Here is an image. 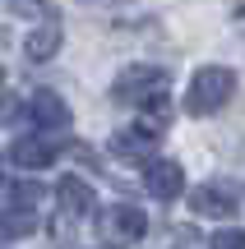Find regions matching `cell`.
Returning a JSON list of instances; mask_svg holds the SVG:
<instances>
[{
  "label": "cell",
  "mask_w": 245,
  "mask_h": 249,
  "mask_svg": "<svg viewBox=\"0 0 245 249\" xmlns=\"http://www.w3.org/2000/svg\"><path fill=\"white\" fill-rule=\"evenodd\" d=\"M167 70L157 65H130V70L116 74V102H130V107H144V111H167Z\"/></svg>",
  "instance_id": "cell-1"
},
{
  "label": "cell",
  "mask_w": 245,
  "mask_h": 249,
  "mask_svg": "<svg viewBox=\"0 0 245 249\" xmlns=\"http://www.w3.org/2000/svg\"><path fill=\"white\" fill-rule=\"evenodd\" d=\"M231 92H236V74L227 65H204V70H194L190 88H185V111L190 116H213L231 102Z\"/></svg>",
  "instance_id": "cell-2"
},
{
  "label": "cell",
  "mask_w": 245,
  "mask_h": 249,
  "mask_svg": "<svg viewBox=\"0 0 245 249\" xmlns=\"http://www.w3.org/2000/svg\"><path fill=\"white\" fill-rule=\"evenodd\" d=\"M102 235H107L111 245H139L148 235V217L139 213L134 203H111L107 213H102Z\"/></svg>",
  "instance_id": "cell-3"
},
{
  "label": "cell",
  "mask_w": 245,
  "mask_h": 249,
  "mask_svg": "<svg viewBox=\"0 0 245 249\" xmlns=\"http://www.w3.org/2000/svg\"><path fill=\"white\" fill-rule=\"evenodd\" d=\"M144 189L157 198V203H171V198H181V194H185V171H181V161H167V157L148 161V171H144Z\"/></svg>",
  "instance_id": "cell-4"
},
{
  "label": "cell",
  "mask_w": 245,
  "mask_h": 249,
  "mask_svg": "<svg viewBox=\"0 0 245 249\" xmlns=\"http://www.w3.org/2000/svg\"><path fill=\"white\" fill-rule=\"evenodd\" d=\"M33 198H37V189H19L14 203L0 208V235H9V240H23V235H33V231H37Z\"/></svg>",
  "instance_id": "cell-5"
},
{
  "label": "cell",
  "mask_w": 245,
  "mask_h": 249,
  "mask_svg": "<svg viewBox=\"0 0 245 249\" xmlns=\"http://www.w3.org/2000/svg\"><path fill=\"white\" fill-rule=\"evenodd\" d=\"M157 139H162V124H120L116 134H111V148L120 152V157H148V152L157 148Z\"/></svg>",
  "instance_id": "cell-6"
},
{
  "label": "cell",
  "mask_w": 245,
  "mask_h": 249,
  "mask_svg": "<svg viewBox=\"0 0 245 249\" xmlns=\"http://www.w3.org/2000/svg\"><path fill=\"white\" fill-rule=\"evenodd\" d=\"M190 208H194V217H231L241 208V198L227 185H199L190 194Z\"/></svg>",
  "instance_id": "cell-7"
},
{
  "label": "cell",
  "mask_w": 245,
  "mask_h": 249,
  "mask_svg": "<svg viewBox=\"0 0 245 249\" xmlns=\"http://www.w3.org/2000/svg\"><path fill=\"white\" fill-rule=\"evenodd\" d=\"M56 152H60V143L46 139V134H33V139H19L14 148H9V161L14 166H46V161H56Z\"/></svg>",
  "instance_id": "cell-8"
},
{
  "label": "cell",
  "mask_w": 245,
  "mask_h": 249,
  "mask_svg": "<svg viewBox=\"0 0 245 249\" xmlns=\"http://www.w3.org/2000/svg\"><path fill=\"white\" fill-rule=\"evenodd\" d=\"M28 111H33V120L46 124V129H65V124H70V107H65L51 88H37L33 102H28Z\"/></svg>",
  "instance_id": "cell-9"
},
{
  "label": "cell",
  "mask_w": 245,
  "mask_h": 249,
  "mask_svg": "<svg viewBox=\"0 0 245 249\" xmlns=\"http://www.w3.org/2000/svg\"><path fill=\"white\" fill-rule=\"evenodd\" d=\"M56 198H60V208L70 217H88L93 213V185H83L79 176H65L60 185H56Z\"/></svg>",
  "instance_id": "cell-10"
},
{
  "label": "cell",
  "mask_w": 245,
  "mask_h": 249,
  "mask_svg": "<svg viewBox=\"0 0 245 249\" xmlns=\"http://www.w3.org/2000/svg\"><path fill=\"white\" fill-rule=\"evenodd\" d=\"M23 51H28V60H51V55L60 51V23H56V18H46V23L23 42Z\"/></svg>",
  "instance_id": "cell-11"
},
{
  "label": "cell",
  "mask_w": 245,
  "mask_h": 249,
  "mask_svg": "<svg viewBox=\"0 0 245 249\" xmlns=\"http://www.w3.org/2000/svg\"><path fill=\"white\" fill-rule=\"evenodd\" d=\"M213 249H245V231H241V226L218 231V235H213Z\"/></svg>",
  "instance_id": "cell-12"
},
{
  "label": "cell",
  "mask_w": 245,
  "mask_h": 249,
  "mask_svg": "<svg viewBox=\"0 0 245 249\" xmlns=\"http://www.w3.org/2000/svg\"><path fill=\"white\" fill-rule=\"evenodd\" d=\"M0 88H5V65H0Z\"/></svg>",
  "instance_id": "cell-13"
}]
</instances>
